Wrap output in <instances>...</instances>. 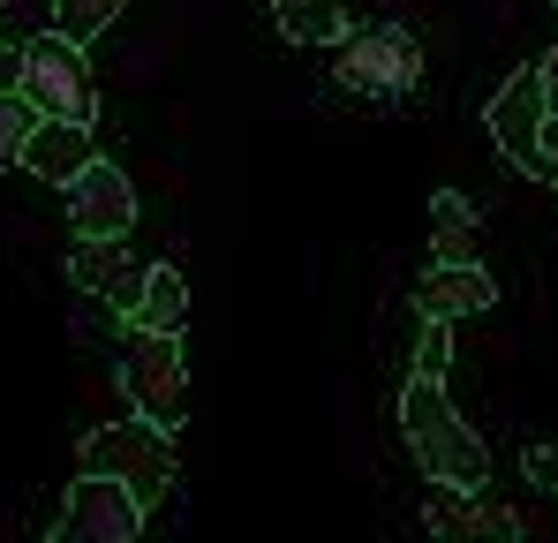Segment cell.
Instances as JSON below:
<instances>
[{"mask_svg": "<svg viewBox=\"0 0 558 543\" xmlns=\"http://www.w3.org/2000/svg\"><path fill=\"white\" fill-rule=\"evenodd\" d=\"M400 438L423 460V475L438 491H483L490 483V446L461 423V408L446 400V385L430 377H408L400 385Z\"/></svg>", "mask_w": 558, "mask_h": 543, "instance_id": "1", "label": "cell"}, {"mask_svg": "<svg viewBox=\"0 0 558 543\" xmlns=\"http://www.w3.org/2000/svg\"><path fill=\"white\" fill-rule=\"evenodd\" d=\"M84 475L106 483H129L136 506H159L174 491V431L144 423V415H121V423H98L84 438Z\"/></svg>", "mask_w": 558, "mask_h": 543, "instance_id": "2", "label": "cell"}, {"mask_svg": "<svg viewBox=\"0 0 558 543\" xmlns=\"http://www.w3.org/2000/svg\"><path fill=\"white\" fill-rule=\"evenodd\" d=\"M332 84L348 90V98H363V106L408 98V90L423 84V46H415V31H400V23L348 31V38H340V61H332Z\"/></svg>", "mask_w": 558, "mask_h": 543, "instance_id": "3", "label": "cell"}, {"mask_svg": "<svg viewBox=\"0 0 558 543\" xmlns=\"http://www.w3.org/2000/svg\"><path fill=\"white\" fill-rule=\"evenodd\" d=\"M121 393H129V408H136L144 423L182 431V415H189L182 340H174V333H129V348H121Z\"/></svg>", "mask_w": 558, "mask_h": 543, "instance_id": "4", "label": "cell"}, {"mask_svg": "<svg viewBox=\"0 0 558 543\" xmlns=\"http://www.w3.org/2000/svg\"><path fill=\"white\" fill-rule=\"evenodd\" d=\"M23 98L38 106V121H84L92 129L98 90L84 76V46H69L61 31H38L23 46Z\"/></svg>", "mask_w": 558, "mask_h": 543, "instance_id": "5", "label": "cell"}, {"mask_svg": "<svg viewBox=\"0 0 558 543\" xmlns=\"http://www.w3.org/2000/svg\"><path fill=\"white\" fill-rule=\"evenodd\" d=\"M544 121H551V106H544V84H536V69L506 76V84L490 90V106H483V129H490V144H498V152H506L521 174L558 181V167L544 159Z\"/></svg>", "mask_w": 558, "mask_h": 543, "instance_id": "6", "label": "cell"}, {"mask_svg": "<svg viewBox=\"0 0 558 543\" xmlns=\"http://www.w3.org/2000/svg\"><path fill=\"white\" fill-rule=\"evenodd\" d=\"M46 543H144V506L129 483H106V475H76L69 498H61V521Z\"/></svg>", "mask_w": 558, "mask_h": 543, "instance_id": "7", "label": "cell"}, {"mask_svg": "<svg viewBox=\"0 0 558 543\" xmlns=\"http://www.w3.org/2000/svg\"><path fill=\"white\" fill-rule=\"evenodd\" d=\"M61 196H69V219H76L84 242H129V227H136V181L121 174L113 159H92Z\"/></svg>", "mask_w": 558, "mask_h": 543, "instance_id": "8", "label": "cell"}, {"mask_svg": "<svg viewBox=\"0 0 558 543\" xmlns=\"http://www.w3.org/2000/svg\"><path fill=\"white\" fill-rule=\"evenodd\" d=\"M144 272L129 257V242H84L76 234V250H69V279L84 287V294H98V302H113L121 317H136V302H144Z\"/></svg>", "mask_w": 558, "mask_h": 543, "instance_id": "9", "label": "cell"}, {"mask_svg": "<svg viewBox=\"0 0 558 543\" xmlns=\"http://www.w3.org/2000/svg\"><path fill=\"white\" fill-rule=\"evenodd\" d=\"M498 302V279L483 265H430L415 279V317L423 325H461V317H483Z\"/></svg>", "mask_w": 558, "mask_h": 543, "instance_id": "10", "label": "cell"}, {"mask_svg": "<svg viewBox=\"0 0 558 543\" xmlns=\"http://www.w3.org/2000/svg\"><path fill=\"white\" fill-rule=\"evenodd\" d=\"M423 514H430V536L438 543H521L513 514L490 506V498H475V491H438Z\"/></svg>", "mask_w": 558, "mask_h": 543, "instance_id": "11", "label": "cell"}, {"mask_svg": "<svg viewBox=\"0 0 558 543\" xmlns=\"http://www.w3.org/2000/svg\"><path fill=\"white\" fill-rule=\"evenodd\" d=\"M92 159H98V144H92V129H84V121H38L31 152H23V167H31L38 181H53V189H69Z\"/></svg>", "mask_w": 558, "mask_h": 543, "instance_id": "12", "label": "cell"}, {"mask_svg": "<svg viewBox=\"0 0 558 543\" xmlns=\"http://www.w3.org/2000/svg\"><path fill=\"white\" fill-rule=\"evenodd\" d=\"M475 234H483L475 196L438 189V196H430V265H475Z\"/></svg>", "mask_w": 558, "mask_h": 543, "instance_id": "13", "label": "cell"}, {"mask_svg": "<svg viewBox=\"0 0 558 543\" xmlns=\"http://www.w3.org/2000/svg\"><path fill=\"white\" fill-rule=\"evenodd\" d=\"M182 317H189V279L174 265H151L144 272V302H136L129 333H182Z\"/></svg>", "mask_w": 558, "mask_h": 543, "instance_id": "14", "label": "cell"}, {"mask_svg": "<svg viewBox=\"0 0 558 543\" xmlns=\"http://www.w3.org/2000/svg\"><path fill=\"white\" fill-rule=\"evenodd\" d=\"M272 15L294 46H340V31H348V8L340 0H272Z\"/></svg>", "mask_w": 558, "mask_h": 543, "instance_id": "15", "label": "cell"}, {"mask_svg": "<svg viewBox=\"0 0 558 543\" xmlns=\"http://www.w3.org/2000/svg\"><path fill=\"white\" fill-rule=\"evenodd\" d=\"M113 15H121V0H53V31L69 46H92L98 31H113Z\"/></svg>", "mask_w": 558, "mask_h": 543, "instance_id": "16", "label": "cell"}, {"mask_svg": "<svg viewBox=\"0 0 558 543\" xmlns=\"http://www.w3.org/2000/svg\"><path fill=\"white\" fill-rule=\"evenodd\" d=\"M31 136H38V106H31L23 90H15V98H0V167H23Z\"/></svg>", "mask_w": 558, "mask_h": 543, "instance_id": "17", "label": "cell"}, {"mask_svg": "<svg viewBox=\"0 0 558 543\" xmlns=\"http://www.w3.org/2000/svg\"><path fill=\"white\" fill-rule=\"evenodd\" d=\"M446 370H453V325H423L408 377H430V385H446Z\"/></svg>", "mask_w": 558, "mask_h": 543, "instance_id": "18", "label": "cell"}, {"mask_svg": "<svg viewBox=\"0 0 558 543\" xmlns=\"http://www.w3.org/2000/svg\"><path fill=\"white\" fill-rule=\"evenodd\" d=\"M521 468H529L536 491H558V446H529V452H521Z\"/></svg>", "mask_w": 558, "mask_h": 543, "instance_id": "19", "label": "cell"}, {"mask_svg": "<svg viewBox=\"0 0 558 543\" xmlns=\"http://www.w3.org/2000/svg\"><path fill=\"white\" fill-rule=\"evenodd\" d=\"M15 90H23V46L0 38V98H15Z\"/></svg>", "mask_w": 558, "mask_h": 543, "instance_id": "20", "label": "cell"}, {"mask_svg": "<svg viewBox=\"0 0 558 543\" xmlns=\"http://www.w3.org/2000/svg\"><path fill=\"white\" fill-rule=\"evenodd\" d=\"M536 84H544V106H551V113H558V46H551V53H544V69H536Z\"/></svg>", "mask_w": 558, "mask_h": 543, "instance_id": "21", "label": "cell"}, {"mask_svg": "<svg viewBox=\"0 0 558 543\" xmlns=\"http://www.w3.org/2000/svg\"><path fill=\"white\" fill-rule=\"evenodd\" d=\"M544 159H551V167H558V113H551V121H544Z\"/></svg>", "mask_w": 558, "mask_h": 543, "instance_id": "22", "label": "cell"}, {"mask_svg": "<svg viewBox=\"0 0 558 543\" xmlns=\"http://www.w3.org/2000/svg\"><path fill=\"white\" fill-rule=\"evenodd\" d=\"M0 8H8V0H0Z\"/></svg>", "mask_w": 558, "mask_h": 543, "instance_id": "23", "label": "cell"}, {"mask_svg": "<svg viewBox=\"0 0 558 543\" xmlns=\"http://www.w3.org/2000/svg\"><path fill=\"white\" fill-rule=\"evenodd\" d=\"M551 8H558V0H551Z\"/></svg>", "mask_w": 558, "mask_h": 543, "instance_id": "24", "label": "cell"}]
</instances>
